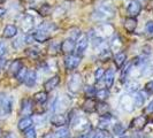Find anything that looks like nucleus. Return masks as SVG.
Returning <instances> with one entry per match:
<instances>
[{"label":"nucleus","instance_id":"15","mask_svg":"<svg viewBox=\"0 0 153 138\" xmlns=\"http://www.w3.org/2000/svg\"><path fill=\"white\" fill-rule=\"evenodd\" d=\"M67 122H68V119L62 114H55L51 119V123L56 127H63Z\"/></svg>","mask_w":153,"mask_h":138},{"label":"nucleus","instance_id":"48","mask_svg":"<svg viewBox=\"0 0 153 138\" xmlns=\"http://www.w3.org/2000/svg\"><path fill=\"white\" fill-rule=\"evenodd\" d=\"M77 138H89V136L88 135H81V136H78Z\"/></svg>","mask_w":153,"mask_h":138},{"label":"nucleus","instance_id":"42","mask_svg":"<svg viewBox=\"0 0 153 138\" xmlns=\"http://www.w3.org/2000/svg\"><path fill=\"white\" fill-rule=\"evenodd\" d=\"M145 90L149 92V93L153 94V81H150V82H147V83H146Z\"/></svg>","mask_w":153,"mask_h":138},{"label":"nucleus","instance_id":"30","mask_svg":"<svg viewBox=\"0 0 153 138\" xmlns=\"http://www.w3.org/2000/svg\"><path fill=\"white\" fill-rule=\"evenodd\" d=\"M51 13V6L48 4H44L42 5V7L39 8V14L42 16H46Z\"/></svg>","mask_w":153,"mask_h":138},{"label":"nucleus","instance_id":"1","mask_svg":"<svg viewBox=\"0 0 153 138\" xmlns=\"http://www.w3.org/2000/svg\"><path fill=\"white\" fill-rule=\"evenodd\" d=\"M112 4L113 2L111 0L102 2L99 7H98L97 12L94 13L96 19H98V20H108V19H112L114 16V13H115V8Z\"/></svg>","mask_w":153,"mask_h":138},{"label":"nucleus","instance_id":"36","mask_svg":"<svg viewBox=\"0 0 153 138\" xmlns=\"http://www.w3.org/2000/svg\"><path fill=\"white\" fill-rule=\"evenodd\" d=\"M27 73H28V69L25 68V67H22L21 70L19 71V74L16 75V78H17L20 82H23L24 78H25V76H27Z\"/></svg>","mask_w":153,"mask_h":138},{"label":"nucleus","instance_id":"22","mask_svg":"<svg viewBox=\"0 0 153 138\" xmlns=\"http://www.w3.org/2000/svg\"><path fill=\"white\" fill-rule=\"evenodd\" d=\"M145 94H144V92H137V93H135V96H134V101H135V106L136 107H142L143 105H144V102H145Z\"/></svg>","mask_w":153,"mask_h":138},{"label":"nucleus","instance_id":"23","mask_svg":"<svg viewBox=\"0 0 153 138\" xmlns=\"http://www.w3.org/2000/svg\"><path fill=\"white\" fill-rule=\"evenodd\" d=\"M96 111L98 112V114L100 116H104V115L109 113V106H108V104H106L105 101H100L99 104H98V106H97Z\"/></svg>","mask_w":153,"mask_h":138},{"label":"nucleus","instance_id":"21","mask_svg":"<svg viewBox=\"0 0 153 138\" xmlns=\"http://www.w3.org/2000/svg\"><path fill=\"white\" fill-rule=\"evenodd\" d=\"M104 77H105V85H106L107 89H109L114 83V71L112 69H108L107 71L105 73Z\"/></svg>","mask_w":153,"mask_h":138},{"label":"nucleus","instance_id":"29","mask_svg":"<svg viewBox=\"0 0 153 138\" xmlns=\"http://www.w3.org/2000/svg\"><path fill=\"white\" fill-rule=\"evenodd\" d=\"M113 132L116 136H121L123 132H124V127H123L121 123H115L114 127H113Z\"/></svg>","mask_w":153,"mask_h":138},{"label":"nucleus","instance_id":"17","mask_svg":"<svg viewBox=\"0 0 153 138\" xmlns=\"http://www.w3.org/2000/svg\"><path fill=\"white\" fill-rule=\"evenodd\" d=\"M82 108L84 109V112L91 114L93 112H96V109H97V104H96V101L92 99V98H88V99L84 101Z\"/></svg>","mask_w":153,"mask_h":138},{"label":"nucleus","instance_id":"14","mask_svg":"<svg viewBox=\"0 0 153 138\" xmlns=\"http://www.w3.org/2000/svg\"><path fill=\"white\" fill-rule=\"evenodd\" d=\"M36 79H37V74H36V71H33V70H28L27 76H25L23 82H24V84L27 85L28 88H31V86L35 85Z\"/></svg>","mask_w":153,"mask_h":138},{"label":"nucleus","instance_id":"38","mask_svg":"<svg viewBox=\"0 0 153 138\" xmlns=\"http://www.w3.org/2000/svg\"><path fill=\"white\" fill-rule=\"evenodd\" d=\"M37 137V134H36V130L33 128H30L28 130H25L24 132V138H36Z\"/></svg>","mask_w":153,"mask_h":138},{"label":"nucleus","instance_id":"20","mask_svg":"<svg viewBox=\"0 0 153 138\" xmlns=\"http://www.w3.org/2000/svg\"><path fill=\"white\" fill-rule=\"evenodd\" d=\"M126 60H127V54L124 52H119L116 53V55L114 56V63L116 66V68H121L123 65L126 63Z\"/></svg>","mask_w":153,"mask_h":138},{"label":"nucleus","instance_id":"33","mask_svg":"<svg viewBox=\"0 0 153 138\" xmlns=\"http://www.w3.org/2000/svg\"><path fill=\"white\" fill-rule=\"evenodd\" d=\"M145 33L147 37H153V21H149L146 23Z\"/></svg>","mask_w":153,"mask_h":138},{"label":"nucleus","instance_id":"50","mask_svg":"<svg viewBox=\"0 0 153 138\" xmlns=\"http://www.w3.org/2000/svg\"><path fill=\"white\" fill-rule=\"evenodd\" d=\"M0 138H1V129H0Z\"/></svg>","mask_w":153,"mask_h":138},{"label":"nucleus","instance_id":"24","mask_svg":"<svg viewBox=\"0 0 153 138\" xmlns=\"http://www.w3.org/2000/svg\"><path fill=\"white\" fill-rule=\"evenodd\" d=\"M98 101H105L109 97V91L108 89H100L98 91H96V96H94Z\"/></svg>","mask_w":153,"mask_h":138},{"label":"nucleus","instance_id":"41","mask_svg":"<svg viewBox=\"0 0 153 138\" xmlns=\"http://www.w3.org/2000/svg\"><path fill=\"white\" fill-rule=\"evenodd\" d=\"M23 38L22 37H20V38H17L16 40H14V43H13V46L15 47L16 50H20L21 47H22V45H23Z\"/></svg>","mask_w":153,"mask_h":138},{"label":"nucleus","instance_id":"51","mask_svg":"<svg viewBox=\"0 0 153 138\" xmlns=\"http://www.w3.org/2000/svg\"><path fill=\"white\" fill-rule=\"evenodd\" d=\"M122 138H130V137H128V136H127V137H122Z\"/></svg>","mask_w":153,"mask_h":138},{"label":"nucleus","instance_id":"37","mask_svg":"<svg viewBox=\"0 0 153 138\" xmlns=\"http://www.w3.org/2000/svg\"><path fill=\"white\" fill-rule=\"evenodd\" d=\"M99 58L101 59V61H106L107 59L111 58V51H108L107 48H105V50H102L99 54Z\"/></svg>","mask_w":153,"mask_h":138},{"label":"nucleus","instance_id":"12","mask_svg":"<svg viewBox=\"0 0 153 138\" xmlns=\"http://www.w3.org/2000/svg\"><path fill=\"white\" fill-rule=\"evenodd\" d=\"M60 83V77L59 76H53L51 78H48L44 83V88H45V91H52L53 89H55L58 84Z\"/></svg>","mask_w":153,"mask_h":138},{"label":"nucleus","instance_id":"18","mask_svg":"<svg viewBox=\"0 0 153 138\" xmlns=\"http://www.w3.org/2000/svg\"><path fill=\"white\" fill-rule=\"evenodd\" d=\"M4 37L5 38H13L17 35V28L13 24H8L4 29Z\"/></svg>","mask_w":153,"mask_h":138},{"label":"nucleus","instance_id":"43","mask_svg":"<svg viewBox=\"0 0 153 138\" xmlns=\"http://www.w3.org/2000/svg\"><path fill=\"white\" fill-rule=\"evenodd\" d=\"M93 138H105V134L102 132L101 130L97 131L96 134H94V136H93Z\"/></svg>","mask_w":153,"mask_h":138},{"label":"nucleus","instance_id":"39","mask_svg":"<svg viewBox=\"0 0 153 138\" xmlns=\"http://www.w3.org/2000/svg\"><path fill=\"white\" fill-rule=\"evenodd\" d=\"M6 51H7V46L4 42H0V60L4 58V55L6 54Z\"/></svg>","mask_w":153,"mask_h":138},{"label":"nucleus","instance_id":"7","mask_svg":"<svg viewBox=\"0 0 153 138\" xmlns=\"http://www.w3.org/2000/svg\"><path fill=\"white\" fill-rule=\"evenodd\" d=\"M75 46H76L75 40L71 38H68L66 39V40H63L60 44V51L65 54H71L73 51L75 50Z\"/></svg>","mask_w":153,"mask_h":138},{"label":"nucleus","instance_id":"5","mask_svg":"<svg viewBox=\"0 0 153 138\" xmlns=\"http://www.w3.org/2000/svg\"><path fill=\"white\" fill-rule=\"evenodd\" d=\"M81 62V58L78 55H73V54H69L68 56L65 59V66L68 70H74L78 67Z\"/></svg>","mask_w":153,"mask_h":138},{"label":"nucleus","instance_id":"8","mask_svg":"<svg viewBox=\"0 0 153 138\" xmlns=\"http://www.w3.org/2000/svg\"><path fill=\"white\" fill-rule=\"evenodd\" d=\"M33 112V104H32V100L31 99H23L21 102V109H20V113L23 116H29L32 114Z\"/></svg>","mask_w":153,"mask_h":138},{"label":"nucleus","instance_id":"40","mask_svg":"<svg viewBox=\"0 0 153 138\" xmlns=\"http://www.w3.org/2000/svg\"><path fill=\"white\" fill-rule=\"evenodd\" d=\"M27 54L30 56V58H37L38 56V50L37 48H30V50H27Z\"/></svg>","mask_w":153,"mask_h":138},{"label":"nucleus","instance_id":"34","mask_svg":"<svg viewBox=\"0 0 153 138\" xmlns=\"http://www.w3.org/2000/svg\"><path fill=\"white\" fill-rule=\"evenodd\" d=\"M84 93L86 98H92L96 96V90L93 89V86H86L84 88Z\"/></svg>","mask_w":153,"mask_h":138},{"label":"nucleus","instance_id":"16","mask_svg":"<svg viewBox=\"0 0 153 138\" xmlns=\"http://www.w3.org/2000/svg\"><path fill=\"white\" fill-rule=\"evenodd\" d=\"M22 62L20 61V60H14V61L10 63V66H9V68H8V71H9V75L10 76H14L16 77V75L19 74V71L21 70L22 68Z\"/></svg>","mask_w":153,"mask_h":138},{"label":"nucleus","instance_id":"10","mask_svg":"<svg viewBox=\"0 0 153 138\" xmlns=\"http://www.w3.org/2000/svg\"><path fill=\"white\" fill-rule=\"evenodd\" d=\"M32 36H33V38L36 42H39V43H45L47 42L48 39H50V33H48V31L45 30V29H42V28H39L37 31H35L33 33H32Z\"/></svg>","mask_w":153,"mask_h":138},{"label":"nucleus","instance_id":"9","mask_svg":"<svg viewBox=\"0 0 153 138\" xmlns=\"http://www.w3.org/2000/svg\"><path fill=\"white\" fill-rule=\"evenodd\" d=\"M127 10H128V14L130 15V17H135L142 10V4L139 1H137V0H131L130 2H129V5H128V9Z\"/></svg>","mask_w":153,"mask_h":138},{"label":"nucleus","instance_id":"27","mask_svg":"<svg viewBox=\"0 0 153 138\" xmlns=\"http://www.w3.org/2000/svg\"><path fill=\"white\" fill-rule=\"evenodd\" d=\"M33 27V19L30 17V16H25L24 17V20H23V23H22V28L23 30L25 31H29L31 30V28Z\"/></svg>","mask_w":153,"mask_h":138},{"label":"nucleus","instance_id":"4","mask_svg":"<svg viewBox=\"0 0 153 138\" xmlns=\"http://www.w3.org/2000/svg\"><path fill=\"white\" fill-rule=\"evenodd\" d=\"M0 107L2 108V112L5 114H9L13 108V100L10 97H7L6 94H0Z\"/></svg>","mask_w":153,"mask_h":138},{"label":"nucleus","instance_id":"13","mask_svg":"<svg viewBox=\"0 0 153 138\" xmlns=\"http://www.w3.org/2000/svg\"><path fill=\"white\" fill-rule=\"evenodd\" d=\"M123 25H124V29L128 31L129 33L134 32L137 28V20L135 17H128L124 20L123 22Z\"/></svg>","mask_w":153,"mask_h":138},{"label":"nucleus","instance_id":"2","mask_svg":"<svg viewBox=\"0 0 153 138\" xmlns=\"http://www.w3.org/2000/svg\"><path fill=\"white\" fill-rule=\"evenodd\" d=\"M82 84H83V82H82V76H81L78 73H75V74H73V75L70 76V79H69V82H68V89L70 90V92L77 93V92L81 90Z\"/></svg>","mask_w":153,"mask_h":138},{"label":"nucleus","instance_id":"32","mask_svg":"<svg viewBox=\"0 0 153 138\" xmlns=\"http://www.w3.org/2000/svg\"><path fill=\"white\" fill-rule=\"evenodd\" d=\"M131 66H132V63H131V62H128L127 66H126V67L123 68L122 71H121V81H122V82H124V79H126L124 77H127V75L130 73Z\"/></svg>","mask_w":153,"mask_h":138},{"label":"nucleus","instance_id":"49","mask_svg":"<svg viewBox=\"0 0 153 138\" xmlns=\"http://www.w3.org/2000/svg\"><path fill=\"white\" fill-rule=\"evenodd\" d=\"M137 1H139V2H146L147 0H137Z\"/></svg>","mask_w":153,"mask_h":138},{"label":"nucleus","instance_id":"11","mask_svg":"<svg viewBox=\"0 0 153 138\" xmlns=\"http://www.w3.org/2000/svg\"><path fill=\"white\" fill-rule=\"evenodd\" d=\"M32 124H33V120L31 119L30 116H24L23 119L20 120L17 127H19V130L25 131V130H28V129H30Z\"/></svg>","mask_w":153,"mask_h":138},{"label":"nucleus","instance_id":"19","mask_svg":"<svg viewBox=\"0 0 153 138\" xmlns=\"http://www.w3.org/2000/svg\"><path fill=\"white\" fill-rule=\"evenodd\" d=\"M76 47V55H81V54L84 53V51L88 47V38L86 37H82L81 39H78L77 42Z\"/></svg>","mask_w":153,"mask_h":138},{"label":"nucleus","instance_id":"45","mask_svg":"<svg viewBox=\"0 0 153 138\" xmlns=\"http://www.w3.org/2000/svg\"><path fill=\"white\" fill-rule=\"evenodd\" d=\"M5 138H16V136L13 134V132H8L7 135L5 136Z\"/></svg>","mask_w":153,"mask_h":138},{"label":"nucleus","instance_id":"26","mask_svg":"<svg viewBox=\"0 0 153 138\" xmlns=\"http://www.w3.org/2000/svg\"><path fill=\"white\" fill-rule=\"evenodd\" d=\"M111 48L115 51V52H120V50L122 48V42L120 40V38L117 37V36H115L113 40H112V43H111Z\"/></svg>","mask_w":153,"mask_h":138},{"label":"nucleus","instance_id":"46","mask_svg":"<svg viewBox=\"0 0 153 138\" xmlns=\"http://www.w3.org/2000/svg\"><path fill=\"white\" fill-rule=\"evenodd\" d=\"M6 14V9L5 8H1L0 7V17H2V16Z\"/></svg>","mask_w":153,"mask_h":138},{"label":"nucleus","instance_id":"6","mask_svg":"<svg viewBox=\"0 0 153 138\" xmlns=\"http://www.w3.org/2000/svg\"><path fill=\"white\" fill-rule=\"evenodd\" d=\"M146 124H147V119H146V116H144V115H139V116L135 117V119L131 121L130 127L132 128V129H135V130L140 131L145 128Z\"/></svg>","mask_w":153,"mask_h":138},{"label":"nucleus","instance_id":"28","mask_svg":"<svg viewBox=\"0 0 153 138\" xmlns=\"http://www.w3.org/2000/svg\"><path fill=\"white\" fill-rule=\"evenodd\" d=\"M55 137L56 138H68L69 137V130L66 127H61L55 131Z\"/></svg>","mask_w":153,"mask_h":138},{"label":"nucleus","instance_id":"35","mask_svg":"<svg viewBox=\"0 0 153 138\" xmlns=\"http://www.w3.org/2000/svg\"><path fill=\"white\" fill-rule=\"evenodd\" d=\"M105 76V71L102 68H98L94 73V78H96V82H100Z\"/></svg>","mask_w":153,"mask_h":138},{"label":"nucleus","instance_id":"3","mask_svg":"<svg viewBox=\"0 0 153 138\" xmlns=\"http://www.w3.org/2000/svg\"><path fill=\"white\" fill-rule=\"evenodd\" d=\"M120 105L122 108L127 112H132L135 108V101H134V97H131L130 94H123L120 99Z\"/></svg>","mask_w":153,"mask_h":138},{"label":"nucleus","instance_id":"25","mask_svg":"<svg viewBox=\"0 0 153 138\" xmlns=\"http://www.w3.org/2000/svg\"><path fill=\"white\" fill-rule=\"evenodd\" d=\"M33 100L36 101V102H38V104H45L46 101H47V93L45 91H40V92H37L35 96H33Z\"/></svg>","mask_w":153,"mask_h":138},{"label":"nucleus","instance_id":"44","mask_svg":"<svg viewBox=\"0 0 153 138\" xmlns=\"http://www.w3.org/2000/svg\"><path fill=\"white\" fill-rule=\"evenodd\" d=\"M146 112H147V113H151V114H153V101H151V102L149 104V106L146 107Z\"/></svg>","mask_w":153,"mask_h":138},{"label":"nucleus","instance_id":"31","mask_svg":"<svg viewBox=\"0 0 153 138\" xmlns=\"http://www.w3.org/2000/svg\"><path fill=\"white\" fill-rule=\"evenodd\" d=\"M127 89L129 92H137L138 89H139V83L135 82V81H131L127 84Z\"/></svg>","mask_w":153,"mask_h":138},{"label":"nucleus","instance_id":"47","mask_svg":"<svg viewBox=\"0 0 153 138\" xmlns=\"http://www.w3.org/2000/svg\"><path fill=\"white\" fill-rule=\"evenodd\" d=\"M43 138H53V136H52V134H46Z\"/></svg>","mask_w":153,"mask_h":138}]
</instances>
